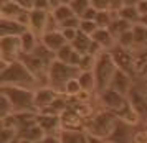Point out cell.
I'll return each mask as SVG.
<instances>
[{
  "instance_id": "obj_43",
  "label": "cell",
  "mask_w": 147,
  "mask_h": 143,
  "mask_svg": "<svg viewBox=\"0 0 147 143\" xmlns=\"http://www.w3.org/2000/svg\"><path fill=\"white\" fill-rule=\"evenodd\" d=\"M132 143H147V130H140L137 133H134Z\"/></svg>"
},
{
  "instance_id": "obj_15",
  "label": "cell",
  "mask_w": 147,
  "mask_h": 143,
  "mask_svg": "<svg viewBox=\"0 0 147 143\" xmlns=\"http://www.w3.org/2000/svg\"><path fill=\"white\" fill-rule=\"evenodd\" d=\"M28 30V26L22 25L17 20L0 18V36H22Z\"/></svg>"
},
{
  "instance_id": "obj_8",
  "label": "cell",
  "mask_w": 147,
  "mask_h": 143,
  "mask_svg": "<svg viewBox=\"0 0 147 143\" xmlns=\"http://www.w3.org/2000/svg\"><path fill=\"white\" fill-rule=\"evenodd\" d=\"M28 12L30 10H25L13 0H2L0 2V18L17 20L22 25L28 26Z\"/></svg>"
},
{
  "instance_id": "obj_27",
  "label": "cell",
  "mask_w": 147,
  "mask_h": 143,
  "mask_svg": "<svg viewBox=\"0 0 147 143\" xmlns=\"http://www.w3.org/2000/svg\"><path fill=\"white\" fill-rule=\"evenodd\" d=\"M119 15L121 18H124V20H127L129 23H132V25H136V23H139L140 21V13H139V10H137V7H122L119 10Z\"/></svg>"
},
{
  "instance_id": "obj_44",
  "label": "cell",
  "mask_w": 147,
  "mask_h": 143,
  "mask_svg": "<svg viewBox=\"0 0 147 143\" xmlns=\"http://www.w3.org/2000/svg\"><path fill=\"white\" fill-rule=\"evenodd\" d=\"M111 2V10L116 13H119V10L124 7V0H109Z\"/></svg>"
},
{
  "instance_id": "obj_16",
  "label": "cell",
  "mask_w": 147,
  "mask_h": 143,
  "mask_svg": "<svg viewBox=\"0 0 147 143\" xmlns=\"http://www.w3.org/2000/svg\"><path fill=\"white\" fill-rule=\"evenodd\" d=\"M40 41L47 46L50 51H53V53H56L60 48H63V46L68 43L66 39H65V36H63V33H61V30L45 33V35L40 38Z\"/></svg>"
},
{
  "instance_id": "obj_51",
  "label": "cell",
  "mask_w": 147,
  "mask_h": 143,
  "mask_svg": "<svg viewBox=\"0 0 147 143\" xmlns=\"http://www.w3.org/2000/svg\"><path fill=\"white\" fill-rule=\"evenodd\" d=\"M71 2H73V0H60L61 5H71Z\"/></svg>"
},
{
  "instance_id": "obj_37",
  "label": "cell",
  "mask_w": 147,
  "mask_h": 143,
  "mask_svg": "<svg viewBox=\"0 0 147 143\" xmlns=\"http://www.w3.org/2000/svg\"><path fill=\"white\" fill-rule=\"evenodd\" d=\"M96 64V56L93 54H83L80 63V71H93Z\"/></svg>"
},
{
  "instance_id": "obj_46",
  "label": "cell",
  "mask_w": 147,
  "mask_h": 143,
  "mask_svg": "<svg viewBox=\"0 0 147 143\" xmlns=\"http://www.w3.org/2000/svg\"><path fill=\"white\" fill-rule=\"evenodd\" d=\"M137 10H139L140 17L142 15H147V0H140L139 3H137Z\"/></svg>"
},
{
  "instance_id": "obj_14",
  "label": "cell",
  "mask_w": 147,
  "mask_h": 143,
  "mask_svg": "<svg viewBox=\"0 0 147 143\" xmlns=\"http://www.w3.org/2000/svg\"><path fill=\"white\" fill-rule=\"evenodd\" d=\"M109 87L127 97L131 89H132V76L124 71H121V69H117L116 74H114L113 81H111V84H109Z\"/></svg>"
},
{
  "instance_id": "obj_40",
  "label": "cell",
  "mask_w": 147,
  "mask_h": 143,
  "mask_svg": "<svg viewBox=\"0 0 147 143\" xmlns=\"http://www.w3.org/2000/svg\"><path fill=\"white\" fill-rule=\"evenodd\" d=\"M91 2V7H94L96 10H111V2L109 0H89Z\"/></svg>"
},
{
  "instance_id": "obj_2",
  "label": "cell",
  "mask_w": 147,
  "mask_h": 143,
  "mask_svg": "<svg viewBox=\"0 0 147 143\" xmlns=\"http://www.w3.org/2000/svg\"><path fill=\"white\" fill-rule=\"evenodd\" d=\"M0 94L7 96L12 102L13 112H38L35 107V89L17 87V86H0Z\"/></svg>"
},
{
  "instance_id": "obj_29",
  "label": "cell",
  "mask_w": 147,
  "mask_h": 143,
  "mask_svg": "<svg viewBox=\"0 0 147 143\" xmlns=\"http://www.w3.org/2000/svg\"><path fill=\"white\" fill-rule=\"evenodd\" d=\"M53 17L56 20H58V23H63L65 20H68V18H71V17H76L74 15V12H73V8L69 5H58L56 8H53Z\"/></svg>"
},
{
  "instance_id": "obj_9",
  "label": "cell",
  "mask_w": 147,
  "mask_h": 143,
  "mask_svg": "<svg viewBox=\"0 0 147 143\" xmlns=\"http://www.w3.org/2000/svg\"><path fill=\"white\" fill-rule=\"evenodd\" d=\"M98 96H99V102L102 104L104 110H109V112H113V114H116L117 110H121V109L127 104L126 96L116 92L114 89H111V87H107L106 91L99 92Z\"/></svg>"
},
{
  "instance_id": "obj_31",
  "label": "cell",
  "mask_w": 147,
  "mask_h": 143,
  "mask_svg": "<svg viewBox=\"0 0 147 143\" xmlns=\"http://www.w3.org/2000/svg\"><path fill=\"white\" fill-rule=\"evenodd\" d=\"M74 51H76V49H74L73 46L69 45V43H66V45L63 46V48H60L55 54H56V59H58V61H61V63H68V64H69V61H71V58H73Z\"/></svg>"
},
{
  "instance_id": "obj_5",
  "label": "cell",
  "mask_w": 147,
  "mask_h": 143,
  "mask_svg": "<svg viewBox=\"0 0 147 143\" xmlns=\"http://www.w3.org/2000/svg\"><path fill=\"white\" fill-rule=\"evenodd\" d=\"M117 124V117L116 114L109 110H99L93 114L91 118L86 122V132L89 135H94V137L99 138H109L111 133H113L114 127Z\"/></svg>"
},
{
  "instance_id": "obj_22",
  "label": "cell",
  "mask_w": 147,
  "mask_h": 143,
  "mask_svg": "<svg viewBox=\"0 0 147 143\" xmlns=\"http://www.w3.org/2000/svg\"><path fill=\"white\" fill-rule=\"evenodd\" d=\"M132 33H134V49L147 48V26L136 23L132 26Z\"/></svg>"
},
{
  "instance_id": "obj_38",
  "label": "cell",
  "mask_w": 147,
  "mask_h": 143,
  "mask_svg": "<svg viewBox=\"0 0 147 143\" xmlns=\"http://www.w3.org/2000/svg\"><path fill=\"white\" fill-rule=\"evenodd\" d=\"M80 25H81V18L80 17H71V18L65 20L61 23V28H73V30H80Z\"/></svg>"
},
{
  "instance_id": "obj_55",
  "label": "cell",
  "mask_w": 147,
  "mask_h": 143,
  "mask_svg": "<svg viewBox=\"0 0 147 143\" xmlns=\"http://www.w3.org/2000/svg\"><path fill=\"white\" fill-rule=\"evenodd\" d=\"M109 143H116V142H109Z\"/></svg>"
},
{
  "instance_id": "obj_34",
  "label": "cell",
  "mask_w": 147,
  "mask_h": 143,
  "mask_svg": "<svg viewBox=\"0 0 147 143\" xmlns=\"http://www.w3.org/2000/svg\"><path fill=\"white\" fill-rule=\"evenodd\" d=\"M69 7L73 8L74 15L81 18V17H83V13H84V12L88 10V8L91 7V2H89V0H73Z\"/></svg>"
},
{
  "instance_id": "obj_50",
  "label": "cell",
  "mask_w": 147,
  "mask_h": 143,
  "mask_svg": "<svg viewBox=\"0 0 147 143\" xmlns=\"http://www.w3.org/2000/svg\"><path fill=\"white\" fill-rule=\"evenodd\" d=\"M48 2L51 3V7H53V8H56L58 5H61V3H60V0H48Z\"/></svg>"
},
{
  "instance_id": "obj_11",
  "label": "cell",
  "mask_w": 147,
  "mask_h": 143,
  "mask_svg": "<svg viewBox=\"0 0 147 143\" xmlns=\"http://www.w3.org/2000/svg\"><path fill=\"white\" fill-rule=\"evenodd\" d=\"M36 124L47 132V135H60V132L63 130L61 115H53V114L38 112V115H36Z\"/></svg>"
},
{
  "instance_id": "obj_19",
  "label": "cell",
  "mask_w": 147,
  "mask_h": 143,
  "mask_svg": "<svg viewBox=\"0 0 147 143\" xmlns=\"http://www.w3.org/2000/svg\"><path fill=\"white\" fill-rule=\"evenodd\" d=\"M45 137H47V132L43 130L38 124L30 125L27 130H23L20 133L22 140H27V142H30V143H38V142H41Z\"/></svg>"
},
{
  "instance_id": "obj_23",
  "label": "cell",
  "mask_w": 147,
  "mask_h": 143,
  "mask_svg": "<svg viewBox=\"0 0 147 143\" xmlns=\"http://www.w3.org/2000/svg\"><path fill=\"white\" fill-rule=\"evenodd\" d=\"M91 43H93V38H91V36H88L86 33H83V31L78 30V36H76L74 41H73V43H69V45L73 46L78 53H81V54H88Z\"/></svg>"
},
{
  "instance_id": "obj_35",
  "label": "cell",
  "mask_w": 147,
  "mask_h": 143,
  "mask_svg": "<svg viewBox=\"0 0 147 143\" xmlns=\"http://www.w3.org/2000/svg\"><path fill=\"white\" fill-rule=\"evenodd\" d=\"M13 114V107H12V102L8 100L7 96H0V118H5L8 115Z\"/></svg>"
},
{
  "instance_id": "obj_48",
  "label": "cell",
  "mask_w": 147,
  "mask_h": 143,
  "mask_svg": "<svg viewBox=\"0 0 147 143\" xmlns=\"http://www.w3.org/2000/svg\"><path fill=\"white\" fill-rule=\"evenodd\" d=\"M139 2H140V0H124V5H126V7H137Z\"/></svg>"
},
{
  "instance_id": "obj_21",
  "label": "cell",
  "mask_w": 147,
  "mask_h": 143,
  "mask_svg": "<svg viewBox=\"0 0 147 143\" xmlns=\"http://www.w3.org/2000/svg\"><path fill=\"white\" fill-rule=\"evenodd\" d=\"M20 41H22V51H23V54L33 53L36 49V46L40 45V38L33 31H30V30H27V31L22 35Z\"/></svg>"
},
{
  "instance_id": "obj_20",
  "label": "cell",
  "mask_w": 147,
  "mask_h": 143,
  "mask_svg": "<svg viewBox=\"0 0 147 143\" xmlns=\"http://www.w3.org/2000/svg\"><path fill=\"white\" fill-rule=\"evenodd\" d=\"M116 117H117V120H121V122H124L127 125H136L140 120V117L137 115V112L134 110L132 105L129 104V100H127V104L121 110L116 112Z\"/></svg>"
},
{
  "instance_id": "obj_42",
  "label": "cell",
  "mask_w": 147,
  "mask_h": 143,
  "mask_svg": "<svg viewBox=\"0 0 147 143\" xmlns=\"http://www.w3.org/2000/svg\"><path fill=\"white\" fill-rule=\"evenodd\" d=\"M98 12H99V10H96L94 7H89V8H88L86 12L83 13V17H81V20H93V21H96Z\"/></svg>"
},
{
  "instance_id": "obj_17",
  "label": "cell",
  "mask_w": 147,
  "mask_h": 143,
  "mask_svg": "<svg viewBox=\"0 0 147 143\" xmlns=\"http://www.w3.org/2000/svg\"><path fill=\"white\" fill-rule=\"evenodd\" d=\"M91 38H93V41H96L104 51H111L114 46L117 45V41H116L113 33L109 31V28H98V31L94 33Z\"/></svg>"
},
{
  "instance_id": "obj_24",
  "label": "cell",
  "mask_w": 147,
  "mask_h": 143,
  "mask_svg": "<svg viewBox=\"0 0 147 143\" xmlns=\"http://www.w3.org/2000/svg\"><path fill=\"white\" fill-rule=\"evenodd\" d=\"M132 23H129L127 20H124V18H121L119 15L116 17V18L113 20V23L109 25V31L114 35V38L117 39V36L119 35H122V33H126V31H129V30H132Z\"/></svg>"
},
{
  "instance_id": "obj_49",
  "label": "cell",
  "mask_w": 147,
  "mask_h": 143,
  "mask_svg": "<svg viewBox=\"0 0 147 143\" xmlns=\"http://www.w3.org/2000/svg\"><path fill=\"white\" fill-rule=\"evenodd\" d=\"M139 23H140V25H144V26H147V15H142V17H140Z\"/></svg>"
},
{
  "instance_id": "obj_7",
  "label": "cell",
  "mask_w": 147,
  "mask_h": 143,
  "mask_svg": "<svg viewBox=\"0 0 147 143\" xmlns=\"http://www.w3.org/2000/svg\"><path fill=\"white\" fill-rule=\"evenodd\" d=\"M111 56H113L114 63L117 66V69L121 71L127 72V74H136V56H134L132 49H126V48H122V46L116 45L111 49Z\"/></svg>"
},
{
  "instance_id": "obj_6",
  "label": "cell",
  "mask_w": 147,
  "mask_h": 143,
  "mask_svg": "<svg viewBox=\"0 0 147 143\" xmlns=\"http://www.w3.org/2000/svg\"><path fill=\"white\" fill-rule=\"evenodd\" d=\"M22 41L20 36H0V59L2 61H18L22 58Z\"/></svg>"
},
{
  "instance_id": "obj_52",
  "label": "cell",
  "mask_w": 147,
  "mask_h": 143,
  "mask_svg": "<svg viewBox=\"0 0 147 143\" xmlns=\"http://www.w3.org/2000/svg\"><path fill=\"white\" fill-rule=\"evenodd\" d=\"M12 143H20V138H17V140H13Z\"/></svg>"
},
{
  "instance_id": "obj_1",
  "label": "cell",
  "mask_w": 147,
  "mask_h": 143,
  "mask_svg": "<svg viewBox=\"0 0 147 143\" xmlns=\"http://www.w3.org/2000/svg\"><path fill=\"white\" fill-rule=\"evenodd\" d=\"M0 86H17V87H27V89H38L40 79L20 59L12 61V63L0 59Z\"/></svg>"
},
{
  "instance_id": "obj_33",
  "label": "cell",
  "mask_w": 147,
  "mask_h": 143,
  "mask_svg": "<svg viewBox=\"0 0 147 143\" xmlns=\"http://www.w3.org/2000/svg\"><path fill=\"white\" fill-rule=\"evenodd\" d=\"M116 41H117V45L119 46L126 48V49H132L134 51V33H132V30H129V31L119 35Z\"/></svg>"
},
{
  "instance_id": "obj_28",
  "label": "cell",
  "mask_w": 147,
  "mask_h": 143,
  "mask_svg": "<svg viewBox=\"0 0 147 143\" xmlns=\"http://www.w3.org/2000/svg\"><path fill=\"white\" fill-rule=\"evenodd\" d=\"M117 17V13L113 12V10H102V12H98V17H96V25L99 28H109V25L113 23V20Z\"/></svg>"
},
{
  "instance_id": "obj_3",
  "label": "cell",
  "mask_w": 147,
  "mask_h": 143,
  "mask_svg": "<svg viewBox=\"0 0 147 143\" xmlns=\"http://www.w3.org/2000/svg\"><path fill=\"white\" fill-rule=\"evenodd\" d=\"M116 71H117V66H116L109 51H102L99 56H96V64H94L93 72H94V78H96V91H98V94L106 91L109 87Z\"/></svg>"
},
{
  "instance_id": "obj_12",
  "label": "cell",
  "mask_w": 147,
  "mask_h": 143,
  "mask_svg": "<svg viewBox=\"0 0 147 143\" xmlns=\"http://www.w3.org/2000/svg\"><path fill=\"white\" fill-rule=\"evenodd\" d=\"M127 100L132 105L134 110L137 112L140 120H147V92L140 91V89L132 86V89H131L129 96H127Z\"/></svg>"
},
{
  "instance_id": "obj_13",
  "label": "cell",
  "mask_w": 147,
  "mask_h": 143,
  "mask_svg": "<svg viewBox=\"0 0 147 143\" xmlns=\"http://www.w3.org/2000/svg\"><path fill=\"white\" fill-rule=\"evenodd\" d=\"M58 96H60V92L53 89L51 86H40L38 89H35V107H36V110H45Z\"/></svg>"
},
{
  "instance_id": "obj_30",
  "label": "cell",
  "mask_w": 147,
  "mask_h": 143,
  "mask_svg": "<svg viewBox=\"0 0 147 143\" xmlns=\"http://www.w3.org/2000/svg\"><path fill=\"white\" fill-rule=\"evenodd\" d=\"M81 91H83V87H81L80 81H78V78H74V79H69L66 84H65V87H63V96L73 99V97H76Z\"/></svg>"
},
{
  "instance_id": "obj_4",
  "label": "cell",
  "mask_w": 147,
  "mask_h": 143,
  "mask_svg": "<svg viewBox=\"0 0 147 143\" xmlns=\"http://www.w3.org/2000/svg\"><path fill=\"white\" fill-rule=\"evenodd\" d=\"M80 67L76 66H71L68 63H61L58 59H55L50 69H48V76H47V86H51L53 89L63 94V87L69 79H74L80 76Z\"/></svg>"
},
{
  "instance_id": "obj_54",
  "label": "cell",
  "mask_w": 147,
  "mask_h": 143,
  "mask_svg": "<svg viewBox=\"0 0 147 143\" xmlns=\"http://www.w3.org/2000/svg\"><path fill=\"white\" fill-rule=\"evenodd\" d=\"M144 84H146V87H147V78H146V81H144Z\"/></svg>"
},
{
  "instance_id": "obj_25",
  "label": "cell",
  "mask_w": 147,
  "mask_h": 143,
  "mask_svg": "<svg viewBox=\"0 0 147 143\" xmlns=\"http://www.w3.org/2000/svg\"><path fill=\"white\" fill-rule=\"evenodd\" d=\"M78 81H80L83 91H88L94 94L96 91V78H94V72L93 71H81L80 76H78Z\"/></svg>"
},
{
  "instance_id": "obj_39",
  "label": "cell",
  "mask_w": 147,
  "mask_h": 143,
  "mask_svg": "<svg viewBox=\"0 0 147 143\" xmlns=\"http://www.w3.org/2000/svg\"><path fill=\"white\" fill-rule=\"evenodd\" d=\"M33 8L35 10H41V12H53V7L48 0H35Z\"/></svg>"
},
{
  "instance_id": "obj_26",
  "label": "cell",
  "mask_w": 147,
  "mask_h": 143,
  "mask_svg": "<svg viewBox=\"0 0 147 143\" xmlns=\"http://www.w3.org/2000/svg\"><path fill=\"white\" fill-rule=\"evenodd\" d=\"M127 127H131V125L124 124V122H121L117 120V124L114 127L113 133H111V137L107 138V142H116V143H126L127 137H129V133H127Z\"/></svg>"
},
{
  "instance_id": "obj_53",
  "label": "cell",
  "mask_w": 147,
  "mask_h": 143,
  "mask_svg": "<svg viewBox=\"0 0 147 143\" xmlns=\"http://www.w3.org/2000/svg\"><path fill=\"white\" fill-rule=\"evenodd\" d=\"M20 143H30V142H27V140H22V138H20Z\"/></svg>"
},
{
  "instance_id": "obj_47",
  "label": "cell",
  "mask_w": 147,
  "mask_h": 143,
  "mask_svg": "<svg viewBox=\"0 0 147 143\" xmlns=\"http://www.w3.org/2000/svg\"><path fill=\"white\" fill-rule=\"evenodd\" d=\"M88 143H109V142L106 138H99V137H94V135L88 133Z\"/></svg>"
},
{
  "instance_id": "obj_41",
  "label": "cell",
  "mask_w": 147,
  "mask_h": 143,
  "mask_svg": "<svg viewBox=\"0 0 147 143\" xmlns=\"http://www.w3.org/2000/svg\"><path fill=\"white\" fill-rule=\"evenodd\" d=\"M61 33L68 43H73L74 38L78 36V30H73V28H61Z\"/></svg>"
},
{
  "instance_id": "obj_18",
  "label": "cell",
  "mask_w": 147,
  "mask_h": 143,
  "mask_svg": "<svg viewBox=\"0 0 147 143\" xmlns=\"http://www.w3.org/2000/svg\"><path fill=\"white\" fill-rule=\"evenodd\" d=\"M61 143H88V132L86 130H66L60 132Z\"/></svg>"
},
{
  "instance_id": "obj_45",
  "label": "cell",
  "mask_w": 147,
  "mask_h": 143,
  "mask_svg": "<svg viewBox=\"0 0 147 143\" xmlns=\"http://www.w3.org/2000/svg\"><path fill=\"white\" fill-rule=\"evenodd\" d=\"M13 2H17L18 5H22L25 10H32L33 8V3H35V0H13Z\"/></svg>"
},
{
  "instance_id": "obj_32",
  "label": "cell",
  "mask_w": 147,
  "mask_h": 143,
  "mask_svg": "<svg viewBox=\"0 0 147 143\" xmlns=\"http://www.w3.org/2000/svg\"><path fill=\"white\" fill-rule=\"evenodd\" d=\"M20 138L17 128H10V127H2L0 130V143H12L13 140Z\"/></svg>"
},
{
  "instance_id": "obj_10",
  "label": "cell",
  "mask_w": 147,
  "mask_h": 143,
  "mask_svg": "<svg viewBox=\"0 0 147 143\" xmlns=\"http://www.w3.org/2000/svg\"><path fill=\"white\" fill-rule=\"evenodd\" d=\"M50 13L51 12H41V10H35V8H32L28 12V30L33 31L38 38H41L47 31V23Z\"/></svg>"
},
{
  "instance_id": "obj_36",
  "label": "cell",
  "mask_w": 147,
  "mask_h": 143,
  "mask_svg": "<svg viewBox=\"0 0 147 143\" xmlns=\"http://www.w3.org/2000/svg\"><path fill=\"white\" fill-rule=\"evenodd\" d=\"M99 26L96 25V21L93 20H81V25H80V31L86 33L88 36H93L94 33L98 31Z\"/></svg>"
}]
</instances>
